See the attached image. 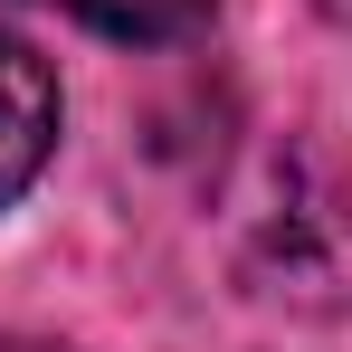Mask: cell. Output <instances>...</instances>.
I'll list each match as a JSON object with an SVG mask.
<instances>
[{
  "instance_id": "6da1fadb",
  "label": "cell",
  "mask_w": 352,
  "mask_h": 352,
  "mask_svg": "<svg viewBox=\"0 0 352 352\" xmlns=\"http://www.w3.org/2000/svg\"><path fill=\"white\" fill-rule=\"evenodd\" d=\"M248 276L295 305H343L352 295V200L324 162H276L267 200L248 219Z\"/></svg>"
},
{
  "instance_id": "7a4b0ae2",
  "label": "cell",
  "mask_w": 352,
  "mask_h": 352,
  "mask_svg": "<svg viewBox=\"0 0 352 352\" xmlns=\"http://www.w3.org/2000/svg\"><path fill=\"white\" fill-rule=\"evenodd\" d=\"M48 153H58V76L19 29H0V210L38 181Z\"/></svg>"
},
{
  "instance_id": "3957f363",
  "label": "cell",
  "mask_w": 352,
  "mask_h": 352,
  "mask_svg": "<svg viewBox=\"0 0 352 352\" xmlns=\"http://www.w3.org/2000/svg\"><path fill=\"white\" fill-rule=\"evenodd\" d=\"M48 10L86 19L96 38H124V48H181V38L210 29L219 0H48Z\"/></svg>"
},
{
  "instance_id": "277c9868",
  "label": "cell",
  "mask_w": 352,
  "mask_h": 352,
  "mask_svg": "<svg viewBox=\"0 0 352 352\" xmlns=\"http://www.w3.org/2000/svg\"><path fill=\"white\" fill-rule=\"evenodd\" d=\"M0 352H67V343H48V333H0Z\"/></svg>"
},
{
  "instance_id": "5b68a950",
  "label": "cell",
  "mask_w": 352,
  "mask_h": 352,
  "mask_svg": "<svg viewBox=\"0 0 352 352\" xmlns=\"http://www.w3.org/2000/svg\"><path fill=\"white\" fill-rule=\"evenodd\" d=\"M314 10H324V19H333V29H352V0H314Z\"/></svg>"
}]
</instances>
